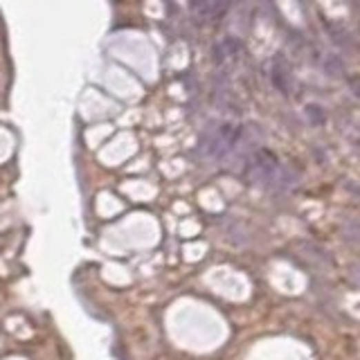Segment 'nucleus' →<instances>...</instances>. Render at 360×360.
<instances>
[{
    "label": "nucleus",
    "mask_w": 360,
    "mask_h": 360,
    "mask_svg": "<svg viewBox=\"0 0 360 360\" xmlns=\"http://www.w3.org/2000/svg\"><path fill=\"white\" fill-rule=\"evenodd\" d=\"M246 178L250 180L254 185H261V187H270L279 183L281 178V167L277 158L272 156L268 151H257L254 156L248 160V167H246Z\"/></svg>",
    "instance_id": "1"
},
{
    "label": "nucleus",
    "mask_w": 360,
    "mask_h": 360,
    "mask_svg": "<svg viewBox=\"0 0 360 360\" xmlns=\"http://www.w3.org/2000/svg\"><path fill=\"white\" fill-rule=\"evenodd\" d=\"M241 131L234 124H221L217 131L210 133L208 138L201 142V151L208 158H226L230 151L237 147Z\"/></svg>",
    "instance_id": "2"
}]
</instances>
